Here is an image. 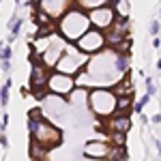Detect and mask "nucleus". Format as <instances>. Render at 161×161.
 Masks as SVG:
<instances>
[{
    "instance_id": "obj_1",
    "label": "nucleus",
    "mask_w": 161,
    "mask_h": 161,
    "mask_svg": "<svg viewBox=\"0 0 161 161\" xmlns=\"http://www.w3.org/2000/svg\"><path fill=\"white\" fill-rule=\"evenodd\" d=\"M88 26H90V22H88L86 13L82 11V9H71V11H67L60 17V22H58V35L64 37L67 41H77L86 32Z\"/></svg>"
},
{
    "instance_id": "obj_2",
    "label": "nucleus",
    "mask_w": 161,
    "mask_h": 161,
    "mask_svg": "<svg viewBox=\"0 0 161 161\" xmlns=\"http://www.w3.org/2000/svg\"><path fill=\"white\" fill-rule=\"evenodd\" d=\"M30 137H32L35 142H39V144H43L45 148L50 150V148L58 146L62 142V131L56 129V127L52 123H47V120H39V125L35 127V131L30 133Z\"/></svg>"
},
{
    "instance_id": "obj_3",
    "label": "nucleus",
    "mask_w": 161,
    "mask_h": 161,
    "mask_svg": "<svg viewBox=\"0 0 161 161\" xmlns=\"http://www.w3.org/2000/svg\"><path fill=\"white\" fill-rule=\"evenodd\" d=\"M88 56L86 54H82V52H62L58 62H56V67H54V71H58V73H64V75H75L82 71V67L86 64Z\"/></svg>"
},
{
    "instance_id": "obj_4",
    "label": "nucleus",
    "mask_w": 161,
    "mask_h": 161,
    "mask_svg": "<svg viewBox=\"0 0 161 161\" xmlns=\"http://www.w3.org/2000/svg\"><path fill=\"white\" fill-rule=\"evenodd\" d=\"M90 105H92V110L97 112L99 116H108L110 112H114V105H116V95L112 92L110 88L92 90V95H90Z\"/></svg>"
},
{
    "instance_id": "obj_5",
    "label": "nucleus",
    "mask_w": 161,
    "mask_h": 161,
    "mask_svg": "<svg viewBox=\"0 0 161 161\" xmlns=\"http://www.w3.org/2000/svg\"><path fill=\"white\" fill-rule=\"evenodd\" d=\"M47 90H52L54 95H69L71 90L75 88V82H73V75H64V73H58V71H50V77H47V84H45Z\"/></svg>"
},
{
    "instance_id": "obj_6",
    "label": "nucleus",
    "mask_w": 161,
    "mask_h": 161,
    "mask_svg": "<svg viewBox=\"0 0 161 161\" xmlns=\"http://www.w3.org/2000/svg\"><path fill=\"white\" fill-rule=\"evenodd\" d=\"M103 45H105V39L99 30H88L77 39V47L82 54H97V52H101Z\"/></svg>"
},
{
    "instance_id": "obj_7",
    "label": "nucleus",
    "mask_w": 161,
    "mask_h": 161,
    "mask_svg": "<svg viewBox=\"0 0 161 161\" xmlns=\"http://www.w3.org/2000/svg\"><path fill=\"white\" fill-rule=\"evenodd\" d=\"M114 17H116V13H114V9L108 7V4L97 7V9H90V13H88V22L92 26H101L103 30L114 24Z\"/></svg>"
},
{
    "instance_id": "obj_8",
    "label": "nucleus",
    "mask_w": 161,
    "mask_h": 161,
    "mask_svg": "<svg viewBox=\"0 0 161 161\" xmlns=\"http://www.w3.org/2000/svg\"><path fill=\"white\" fill-rule=\"evenodd\" d=\"M110 144L108 142H101V140H90L86 146H84V153H86V157L90 159H105L108 157V153H110Z\"/></svg>"
},
{
    "instance_id": "obj_9",
    "label": "nucleus",
    "mask_w": 161,
    "mask_h": 161,
    "mask_svg": "<svg viewBox=\"0 0 161 161\" xmlns=\"http://www.w3.org/2000/svg\"><path fill=\"white\" fill-rule=\"evenodd\" d=\"M110 127L114 133H127L129 127H131V120H129V114H116L110 120Z\"/></svg>"
},
{
    "instance_id": "obj_10",
    "label": "nucleus",
    "mask_w": 161,
    "mask_h": 161,
    "mask_svg": "<svg viewBox=\"0 0 161 161\" xmlns=\"http://www.w3.org/2000/svg\"><path fill=\"white\" fill-rule=\"evenodd\" d=\"M131 99L127 95H118L116 97V105H114V114H129L131 112Z\"/></svg>"
},
{
    "instance_id": "obj_11",
    "label": "nucleus",
    "mask_w": 161,
    "mask_h": 161,
    "mask_svg": "<svg viewBox=\"0 0 161 161\" xmlns=\"http://www.w3.org/2000/svg\"><path fill=\"white\" fill-rule=\"evenodd\" d=\"M50 150L45 148L43 144H39V142H35V140H30V159H43L45 155H47Z\"/></svg>"
},
{
    "instance_id": "obj_12",
    "label": "nucleus",
    "mask_w": 161,
    "mask_h": 161,
    "mask_svg": "<svg viewBox=\"0 0 161 161\" xmlns=\"http://www.w3.org/2000/svg\"><path fill=\"white\" fill-rule=\"evenodd\" d=\"M105 159H110V161H127V148H125V146H112Z\"/></svg>"
},
{
    "instance_id": "obj_13",
    "label": "nucleus",
    "mask_w": 161,
    "mask_h": 161,
    "mask_svg": "<svg viewBox=\"0 0 161 161\" xmlns=\"http://www.w3.org/2000/svg\"><path fill=\"white\" fill-rule=\"evenodd\" d=\"M11 86H13V82L7 80L4 86L0 88V105H7V103H9V90H11Z\"/></svg>"
},
{
    "instance_id": "obj_14",
    "label": "nucleus",
    "mask_w": 161,
    "mask_h": 161,
    "mask_svg": "<svg viewBox=\"0 0 161 161\" xmlns=\"http://www.w3.org/2000/svg\"><path fill=\"white\" fill-rule=\"evenodd\" d=\"M108 4V0H80V7H86V9H97Z\"/></svg>"
},
{
    "instance_id": "obj_15",
    "label": "nucleus",
    "mask_w": 161,
    "mask_h": 161,
    "mask_svg": "<svg viewBox=\"0 0 161 161\" xmlns=\"http://www.w3.org/2000/svg\"><path fill=\"white\" fill-rule=\"evenodd\" d=\"M148 101H150V95H144V97H142L140 101H136V103L131 105V112H136V114H140V112L144 110V105H146Z\"/></svg>"
},
{
    "instance_id": "obj_16",
    "label": "nucleus",
    "mask_w": 161,
    "mask_h": 161,
    "mask_svg": "<svg viewBox=\"0 0 161 161\" xmlns=\"http://www.w3.org/2000/svg\"><path fill=\"white\" fill-rule=\"evenodd\" d=\"M146 95H157V84L153 82V77H146Z\"/></svg>"
},
{
    "instance_id": "obj_17",
    "label": "nucleus",
    "mask_w": 161,
    "mask_h": 161,
    "mask_svg": "<svg viewBox=\"0 0 161 161\" xmlns=\"http://www.w3.org/2000/svg\"><path fill=\"white\" fill-rule=\"evenodd\" d=\"M125 137H127V133H112L114 146H125Z\"/></svg>"
},
{
    "instance_id": "obj_18",
    "label": "nucleus",
    "mask_w": 161,
    "mask_h": 161,
    "mask_svg": "<svg viewBox=\"0 0 161 161\" xmlns=\"http://www.w3.org/2000/svg\"><path fill=\"white\" fill-rule=\"evenodd\" d=\"M28 118H37V120H45V118H43V112H41V108H32V110L28 112Z\"/></svg>"
},
{
    "instance_id": "obj_19",
    "label": "nucleus",
    "mask_w": 161,
    "mask_h": 161,
    "mask_svg": "<svg viewBox=\"0 0 161 161\" xmlns=\"http://www.w3.org/2000/svg\"><path fill=\"white\" fill-rule=\"evenodd\" d=\"M11 56H13L11 47H2V50H0V60H11Z\"/></svg>"
},
{
    "instance_id": "obj_20",
    "label": "nucleus",
    "mask_w": 161,
    "mask_h": 161,
    "mask_svg": "<svg viewBox=\"0 0 161 161\" xmlns=\"http://www.w3.org/2000/svg\"><path fill=\"white\" fill-rule=\"evenodd\" d=\"M150 35H153V37L159 35V19H153V24H150Z\"/></svg>"
},
{
    "instance_id": "obj_21",
    "label": "nucleus",
    "mask_w": 161,
    "mask_h": 161,
    "mask_svg": "<svg viewBox=\"0 0 161 161\" xmlns=\"http://www.w3.org/2000/svg\"><path fill=\"white\" fill-rule=\"evenodd\" d=\"M0 67H2V71H9V69H11V60H2Z\"/></svg>"
},
{
    "instance_id": "obj_22",
    "label": "nucleus",
    "mask_w": 161,
    "mask_h": 161,
    "mask_svg": "<svg viewBox=\"0 0 161 161\" xmlns=\"http://www.w3.org/2000/svg\"><path fill=\"white\" fill-rule=\"evenodd\" d=\"M153 45H155V50H159V45H161L159 37H153Z\"/></svg>"
},
{
    "instance_id": "obj_23",
    "label": "nucleus",
    "mask_w": 161,
    "mask_h": 161,
    "mask_svg": "<svg viewBox=\"0 0 161 161\" xmlns=\"http://www.w3.org/2000/svg\"><path fill=\"white\" fill-rule=\"evenodd\" d=\"M7 125H9V116H7V114H4V116H2V129H4V127H7Z\"/></svg>"
},
{
    "instance_id": "obj_24",
    "label": "nucleus",
    "mask_w": 161,
    "mask_h": 161,
    "mask_svg": "<svg viewBox=\"0 0 161 161\" xmlns=\"http://www.w3.org/2000/svg\"><path fill=\"white\" fill-rule=\"evenodd\" d=\"M159 120H161V116H159V114H155V116H153V123L159 125Z\"/></svg>"
},
{
    "instance_id": "obj_25",
    "label": "nucleus",
    "mask_w": 161,
    "mask_h": 161,
    "mask_svg": "<svg viewBox=\"0 0 161 161\" xmlns=\"http://www.w3.org/2000/svg\"><path fill=\"white\" fill-rule=\"evenodd\" d=\"M86 161H95V159H90V157H88V159H86Z\"/></svg>"
},
{
    "instance_id": "obj_26",
    "label": "nucleus",
    "mask_w": 161,
    "mask_h": 161,
    "mask_svg": "<svg viewBox=\"0 0 161 161\" xmlns=\"http://www.w3.org/2000/svg\"><path fill=\"white\" fill-rule=\"evenodd\" d=\"M15 4H19V0H15Z\"/></svg>"
},
{
    "instance_id": "obj_27",
    "label": "nucleus",
    "mask_w": 161,
    "mask_h": 161,
    "mask_svg": "<svg viewBox=\"0 0 161 161\" xmlns=\"http://www.w3.org/2000/svg\"><path fill=\"white\" fill-rule=\"evenodd\" d=\"M30 161H39V159H30Z\"/></svg>"
}]
</instances>
